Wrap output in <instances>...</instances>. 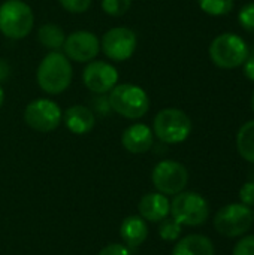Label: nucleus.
Segmentation results:
<instances>
[{"instance_id": "obj_29", "label": "nucleus", "mask_w": 254, "mask_h": 255, "mask_svg": "<svg viewBox=\"0 0 254 255\" xmlns=\"http://www.w3.org/2000/svg\"><path fill=\"white\" fill-rule=\"evenodd\" d=\"M3 99H4V91H3V88H1V85H0V108H1V105H3Z\"/></svg>"}, {"instance_id": "obj_5", "label": "nucleus", "mask_w": 254, "mask_h": 255, "mask_svg": "<svg viewBox=\"0 0 254 255\" xmlns=\"http://www.w3.org/2000/svg\"><path fill=\"white\" fill-rule=\"evenodd\" d=\"M171 215L181 226L198 227L207 223L210 205L199 193L181 191L171 202Z\"/></svg>"}, {"instance_id": "obj_16", "label": "nucleus", "mask_w": 254, "mask_h": 255, "mask_svg": "<svg viewBox=\"0 0 254 255\" xmlns=\"http://www.w3.org/2000/svg\"><path fill=\"white\" fill-rule=\"evenodd\" d=\"M120 236L130 248L141 247L148 238V226L142 217L130 215L123 220L120 226Z\"/></svg>"}, {"instance_id": "obj_2", "label": "nucleus", "mask_w": 254, "mask_h": 255, "mask_svg": "<svg viewBox=\"0 0 254 255\" xmlns=\"http://www.w3.org/2000/svg\"><path fill=\"white\" fill-rule=\"evenodd\" d=\"M109 106L118 115L127 120H139L150 109V99L138 85L133 84H120L111 90Z\"/></svg>"}, {"instance_id": "obj_12", "label": "nucleus", "mask_w": 254, "mask_h": 255, "mask_svg": "<svg viewBox=\"0 0 254 255\" xmlns=\"http://www.w3.org/2000/svg\"><path fill=\"white\" fill-rule=\"evenodd\" d=\"M82 81L91 93L105 94L117 85L118 72L106 61H90L82 72Z\"/></svg>"}, {"instance_id": "obj_24", "label": "nucleus", "mask_w": 254, "mask_h": 255, "mask_svg": "<svg viewBox=\"0 0 254 255\" xmlns=\"http://www.w3.org/2000/svg\"><path fill=\"white\" fill-rule=\"evenodd\" d=\"M232 255H254V235H244L234 247Z\"/></svg>"}, {"instance_id": "obj_23", "label": "nucleus", "mask_w": 254, "mask_h": 255, "mask_svg": "<svg viewBox=\"0 0 254 255\" xmlns=\"http://www.w3.org/2000/svg\"><path fill=\"white\" fill-rule=\"evenodd\" d=\"M238 21L246 31L254 34V1H250L241 7L238 13Z\"/></svg>"}, {"instance_id": "obj_11", "label": "nucleus", "mask_w": 254, "mask_h": 255, "mask_svg": "<svg viewBox=\"0 0 254 255\" xmlns=\"http://www.w3.org/2000/svg\"><path fill=\"white\" fill-rule=\"evenodd\" d=\"M64 55L76 63L93 61L100 51V40L97 36L87 30L70 33L64 40Z\"/></svg>"}, {"instance_id": "obj_10", "label": "nucleus", "mask_w": 254, "mask_h": 255, "mask_svg": "<svg viewBox=\"0 0 254 255\" xmlns=\"http://www.w3.org/2000/svg\"><path fill=\"white\" fill-rule=\"evenodd\" d=\"M136 34L127 27H114L108 30L100 42L103 54L112 61L129 60L136 49Z\"/></svg>"}, {"instance_id": "obj_15", "label": "nucleus", "mask_w": 254, "mask_h": 255, "mask_svg": "<svg viewBox=\"0 0 254 255\" xmlns=\"http://www.w3.org/2000/svg\"><path fill=\"white\" fill-rule=\"evenodd\" d=\"M63 120H64L67 130L73 134H87L94 128V124H96V117L91 112V109L82 105L70 106L64 112Z\"/></svg>"}, {"instance_id": "obj_28", "label": "nucleus", "mask_w": 254, "mask_h": 255, "mask_svg": "<svg viewBox=\"0 0 254 255\" xmlns=\"http://www.w3.org/2000/svg\"><path fill=\"white\" fill-rule=\"evenodd\" d=\"M244 75L250 81H254V52L249 54L247 60L244 61Z\"/></svg>"}, {"instance_id": "obj_20", "label": "nucleus", "mask_w": 254, "mask_h": 255, "mask_svg": "<svg viewBox=\"0 0 254 255\" xmlns=\"http://www.w3.org/2000/svg\"><path fill=\"white\" fill-rule=\"evenodd\" d=\"M201 9L213 16L228 15L234 7V0H199Z\"/></svg>"}, {"instance_id": "obj_27", "label": "nucleus", "mask_w": 254, "mask_h": 255, "mask_svg": "<svg viewBox=\"0 0 254 255\" xmlns=\"http://www.w3.org/2000/svg\"><path fill=\"white\" fill-rule=\"evenodd\" d=\"M99 255H132L130 250L127 245H121V244H109L106 245Z\"/></svg>"}, {"instance_id": "obj_6", "label": "nucleus", "mask_w": 254, "mask_h": 255, "mask_svg": "<svg viewBox=\"0 0 254 255\" xmlns=\"http://www.w3.org/2000/svg\"><path fill=\"white\" fill-rule=\"evenodd\" d=\"M250 51L246 40L234 33H223L217 36L210 46V57L220 69H235L243 66Z\"/></svg>"}, {"instance_id": "obj_13", "label": "nucleus", "mask_w": 254, "mask_h": 255, "mask_svg": "<svg viewBox=\"0 0 254 255\" xmlns=\"http://www.w3.org/2000/svg\"><path fill=\"white\" fill-rule=\"evenodd\" d=\"M139 217L150 223H160L171 214V202L162 193H148L138 203Z\"/></svg>"}, {"instance_id": "obj_22", "label": "nucleus", "mask_w": 254, "mask_h": 255, "mask_svg": "<svg viewBox=\"0 0 254 255\" xmlns=\"http://www.w3.org/2000/svg\"><path fill=\"white\" fill-rule=\"evenodd\" d=\"M132 6V0H102V9L111 16H123Z\"/></svg>"}, {"instance_id": "obj_3", "label": "nucleus", "mask_w": 254, "mask_h": 255, "mask_svg": "<svg viewBox=\"0 0 254 255\" xmlns=\"http://www.w3.org/2000/svg\"><path fill=\"white\" fill-rule=\"evenodd\" d=\"M34 24L31 7L22 0H6L0 4V31L9 39L25 37Z\"/></svg>"}, {"instance_id": "obj_1", "label": "nucleus", "mask_w": 254, "mask_h": 255, "mask_svg": "<svg viewBox=\"0 0 254 255\" xmlns=\"http://www.w3.org/2000/svg\"><path fill=\"white\" fill-rule=\"evenodd\" d=\"M73 70L70 60L58 52H48L37 66L36 79L42 91L48 94H60L66 91L72 82Z\"/></svg>"}, {"instance_id": "obj_9", "label": "nucleus", "mask_w": 254, "mask_h": 255, "mask_svg": "<svg viewBox=\"0 0 254 255\" xmlns=\"http://www.w3.org/2000/svg\"><path fill=\"white\" fill-rule=\"evenodd\" d=\"M25 124L39 133L54 131L61 123V109L49 99H37L30 102L24 109Z\"/></svg>"}, {"instance_id": "obj_31", "label": "nucleus", "mask_w": 254, "mask_h": 255, "mask_svg": "<svg viewBox=\"0 0 254 255\" xmlns=\"http://www.w3.org/2000/svg\"><path fill=\"white\" fill-rule=\"evenodd\" d=\"M253 223H254V211H253Z\"/></svg>"}, {"instance_id": "obj_17", "label": "nucleus", "mask_w": 254, "mask_h": 255, "mask_svg": "<svg viewBox=\"0 0 254 255\" xmlns=\"http://www.w3.org/2000/svg\"><path fill=\"white\" fill-rule=\"evenodd\" d=\"M172 255H216L214 244L204 235H189L177 242Z\"/></svg>"}, {"instance_id": "obj_21", "label": "nucleus", "mask_w": 254, "mask_h": 255, "mask_svg": "<svg viewBox=\"0 0 254 255\" xmlns=\"http://www.w3.org/2000/svg\"><path fill=\"white\" fill-rule=\"evenodd\" d=\"M183 233V226L178 224L174 218H165L159 224V236L165 242H174L180 239Z\"/></svg>"}, {"instance_id": "obj_30", "label": "nucleus", "mask_w": 254, "mask_h": 255, "mask_svg": "<svg viewBox=\"0 0 254 255\" xmlns=\"http://www.w3.org/2000/svg\"><path fill=\"white\" fill-rule=\"evenodd\" d=\"M252 108H253V112H254V91H253V96H252Z\"/></svg>"}, {"instance_id": "obj_25", "label": "nucleus", "mask_w": 254, "mask_h": 255, "mask_svg": "<svg viewBox=\"0 0 254 255\" xmlns=\"http://www.w3.org/2000/svg\"><path fill=\"white\" fill-rule=\"evenodd\" d=\"M91 1L93 0H58L61 7L70 13H82L88 10V7L91 6Z\"/></svg>"}, {"instance_id": "obj_8", "label": "nucleus", "mask_w": 254, "mask_h": 255, "mask_svg": "<svg viewBox=\"0 0 254 255\" xmlns=\"http://www.w3.org/2000/svg\"><path fill=\"white\" fill-rule=\"evenodd\" d=\"M151 181L157 193L165 196H177L187 187L189 172L184 164L175 160H163L154 166Z\"/></svg>"}, {"instance_id": "obj_7", "label": "nucleus", "mask_w": 254, "mask_h": 255, "mask_svg": "<svg viewBox=\"0 0 254 255\" xmlns=\"http://www.w3.org/2000/svg\"><path fill=\"white\" fill-rule=\"evenodd\" d=\"M253 226V211L243 203H229L214 215V229L226 238H241Z\"/></svg>"}, {"instance_id": "obj_19", "label": "nucleus", "mask_w": 254, "mask_h": 255, "mask_svg": "<svg viewBox=\"0 0 254 255\" xmlns=\"http://www.w3.org/2000/svg\"><path fill=\"white\" fill-rule=\"evenodd\" d=\"M237 148L240 155L254 164V120L247 121L237 134Z\"/></svg>"}, {"instance_id": "obj_4", "label": "nucleus", "mask_w": 254, "mask_h": 255, "mask_svg": "<svg viewBox=\"0 0 254 255\" xmlns=\"http://www.w3.org/2000/svg\"><path fill=\"white\" fill-rule=\"evenodd\" d=\"M153 133L157 136L159 140L165 143H181L192 133V120L181 109H162L154 117Z\"/></svg>"}, {"instance_id": "obj_26", "label": "nucleus", "mask_w": 254, "mask_h": 255, "mask_svg": "<svg viewBox=\"0 0 254 255\" xmlns=\"http://www.w3.org/2000/svg\"><path fill=\"white\" fill-rule=\"evenodd\" d=\"M240 200L243 205L254 208V181L246 182L240 190Z\"/></svg>"}, {"instance_id": "obj_18", "label": "nucleus", "mask_w": 254, "mask_h": 255, "mask_svg": "<svg viewBox=\"0 0 254 255\" xmlns=\"http://www.w3.org/2000/svg\"><path fill=\"white\" fill-rule=\"evenodd\" d=\"M37 39H39V42L45 48H48L51 51H58L64 45L66 34H64L63 28L58 27L57 24L46 22V24H43V25L39 27V30H37Z\"/></svg>"}, {"instance_id": "obj_14", "label": "nucleus", "mask_w": 254, "mask_h": 255, "mask_svg": "<svg viewBox=\"0 0 254 255\" xmlns=\"http://www.w3.org/2000/svg\"><path fill=\"white\" fill-rule=\"evenodd\" d=\"M121 143L132 154H144L151 149L154 143V133L145 124H133L123 131Z\"/></svg>"}]
</instances>
